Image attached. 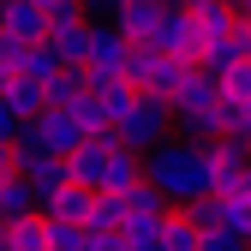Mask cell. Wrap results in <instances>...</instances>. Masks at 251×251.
<instances>
[{
	"mask_svg": "<svg viewBox=\"0 0 251 251\" xmlns=\"http://www.w3.org/2000/svg\"><path fill=\"white\" fill-rule=\"evenodd\" d=\"M245 251H251V245H245Z\"/></svg>",
	"mask_w": 251,
	"mask_h": 251,
	"instance_id": "4316f807",
	"label": "cell"
},
{
	"mask_svg": "<svg viewBox=\"0 0 251 251\" xmlns=\"http://www.w3.org/2000/svg\"><path fill=\"white\" fill-rule=\"evenodd\" d=\"M30 215H36V198H30V185H24L18 174H6V179H0V227L30 222Z\"/></svg>",
	"mask_w": 251,
	"mask_h": 251,
	"instance_id": "9a60e30c",
	"label": "cell"
},
{
	"mask_svg": "<svg viewBox=\"0 0 251 251\" xmlns=\"http://www.w3.org/2000/svg\"><path fill=\"white\" fill-rule=\"evenodd\" d=\"M12 138H18V114L0 102V144H12Z\"/></svg>",
	"mask_w": 251,
	"mask_h": 251,
	"instance_id": "cb8c5ba5",
	"label": "cell"
},
{
	"mask_svg": "<svg viewBox=\"0 0 251 251\" xmlns=\"http://www.w3.org/2000/svg\"><path fill=\"white\" fill-rule=\"evenodd\" d=\"M162 0H114V12L102 18L114 36H126L132 48H150V36H155V24H162Z\"/></svg>",
	"mask_w": 251,
	"mask_h": 251,
	"instance_id": "52a82bcc",
	"label": "cell"
},
{
	"mask_svg": "<svg viewBox=\"0 0 251 251\" xmlns=\"http://www.w3.org/2000/svg\"><path fill=\"white\" fill-rule=\"evenodd\" d=\"M30 6H36V12L48 18V12H60V6H66V0H30Z\"/></svg>",
	"mask_w": 251,
	"mask_h": 251,
	"instance_id": "d4e9b609",
	"label": "cell"
},
{
	"mask_svg": "<svg viewBox=\"0 0 251 251\" xmlns=\"http://www.w3.org/2000/svg\"><path fill=\"white\" fill-rule=\"evenodd\" d=\"M168 215H174V209L155 198L150 185H132V192H126V227H120V239H155Z\"/></svg>",
	"mask_w": 251,
	"mask_h": 251,
	"instance_id": "ba28073f",
	"label": "cell"
},
{
	"mask_svg": "<svg viewBox=\"0 0 251 251\" xmlns=\"http://www.w3.org/2000/svg\"><path fill=\"white\" fill-rule=\"evenodd\" d=\"M120 227H126V198L96 192V198H90V222H84V233H120Z\"/></svg>",
	"mask_w": 251,
	"mask_h": 251,
	"instance_id": "2e32d148",
	"label": "cell"
},
{
	"mask_svg": "<svg viewBox=\"0 0 251 251\" xmlns=\"http://www.w3.org/2000/svg\"><path fill=\"white\" fill-rule=\"evenodd\" d=\"M198 251H245V245H239V239H227L222 227H203V233H198Z\"/></svg>",
	"mask_w": 251,
	"mask_h": 251,
	"instance_id": "603a6c76",
	"label": "cell"
},
{
	"mask_svg": "<svg viewBox=\"0 0 251 251\" xmlns=\"http://www.w3.org/2000/svg\"><path fill=\"white\" fill-rule=\"evenodd\" d=\"M132 185H138V155H132V150H120V144H108V150L96 155V192L126 198Z\"/></svg>",
	"mask_w": 251,
	"mask_h": 251,
	"instance_id": "30bf717a",
	"label": "cell"
},
{
	"mask_svg": "<svg viewBox=\"0 0 251 251\" xmlns=\"http://www.w3.org/2000/svg\"><path fill=\"white\" fill-rule=\"evenodd\" d=\"M0 245L6 251H48V227L30 215V222H12V227H0Z\"/></svg>",
	"mask_w": 251,
	"mask_h": 251,
	"instance_id": "d6986e66",
	"label": "cell"
},
{
	"mask_svg": "<svg viewBox=\"0 0 251 251\" xmlns=\"http://www.w3.org/2000/svg\"><path fill=\"white\" fill-rule=\"evenodd\" d=\"M0 102H6L18 120H36V114H42V84H30V78H6Z\"/></svg>",
	"mask_w": 251,
	"mask_h": 251,
	"instance_id": "e0dca14e",
	"label": "cell"
},
{
	"mask_svg": "<svg viewBox=\"0 0 251 251\" xmlns=\"http://www.w3.org/2000/svg\"><path fill=\"white\" fill-rule=\"evenodd\" d=\"M0 251H6V245H0Z\"/></svg>",
	"mask_w": 251,
	"mask_h": 251,
	"instance_id": "484cf974",
	"label": "cell"
},
{
	"mask_svg": "<svg viewBox=\"0 0 251 251\" xmlns=\"http://www.w3.org/2000/svg\"><path fill=\"white\" fill-rule=\"evenodd\" d=\"M12 174L30 185L36 209H42L54 192H66V162H54V155H42V150H24V144H12Z\"/></svg>",
	"mask_w": 251,
	"mask_h": 251,
	"instance_id": "8992f818",
	"label": "cell"
},
{
	"mask_svg": "<svg viewBox=\"0 0 251 251\" xmlns=\"http://www.w3.org/2000/svg\"><path fill=\"white\" fill-rule=\"evenodd\" d=\"M48 227V222H42ZM90 245V233L84 227H48V251H84Z\"/></svg>",
	"mask_w": 251,
	"mask_h": 251,
	"instance_id": "7402d4cb",
	"label": "cell"
},
{
	"mask_svg": "<svg viewBox=\"0 0 251 251\" xmlns=\"http://www.w3.org/2000/svg\"><path fill=\"white\" fill-rule=\"evenodd\" d=\"M90 198H96V192L66 185V192H54V198L36 209V222H48V227H84V222H90Z\"/></svg>",
	"mask_w": 251,
	"mask_h": 251,
	"instance_id": "4fadbf2b",
	"label": "cell"
},
{
	"mask_svg": "<svg viewBox=\"0 0 251 251\" xmlns=\"http://www.w3.org/2000/svg\"><path fill=\"white\" fill-rule=\"evenodd\" d=\"M108 138L144 162L155 144H168V138H174V114H168V102H155V96H132V114H126Z\"/></svg>",
	"mask_w": 251,
	"mask_h": 251,
	"instance_id": "7a4b0ae2",
	"label": "cell"
},
{
	"mask_svg": "<svg viewBox=\"0 0 251 251\" xmlns=\"http://www.w3.org/2000/svg\"><path fill=\"white\" fill-rule=\"evenodd\" d=\"M84 42H90V18L78 12V0H66L60 12H48V36H42V48L60 60V66H84Z\"/></svg>",
	"mask_w": 251,
	"mask_h": 251,
	"instance_id": "3957f363",
	"label": "cell"
},
{
	"mask_svg": "<svg viewBox=\"0 0 251 251\" xmlns=\"http://www.w3.org/2000/svg\"><path fill=\"white\" fill-rule=\"evenodd\" d=\"M203 155V179H209V198H222V192H239V179L251 168V150L233 144V138H215V144H198Z\"/></svg>",
	"mask_w": 251,
	"mask_h": 251,
	"instance_id": "277c9868",
	"label": "cell"
},
{
	"mask_svg": "<svg viewBox=\"0 0 251 251\" xmlns=\"http://www.w3.org/2000/svg\"><path fill=\"white\" fill-rule=\"evenodd\" d=\"M209 227H222L227 239L251 245V198H245V192H222V198H209Z\"/></svg>",
	"mask_w": 251,
	"mask_h": 251,
	"instance_id": "7c38bea8",
	"label": "cell"
},
{
	"mask_svg": "<svg viewBox=\"0 0 251 251\" xmlns=\"http://www.w3.org/2000/svg\"><path fill=\"white\" fill-rule=\"evenodd\" d=\"M155 245H162V251H198V227L185 222V215H168L162 233H155Z\"/></svg>",
	"mask_w": 251,
	"mask_h": 251,
	"instance_id": "ffe728a7",
	"label": "cell"
},
{
	"mask_svg": "<svg viewBox=\"0 0 251 251\" xmlns=\"http://www.w3.org/2000/svg\"><path fill=\"white\" fill-rule=\"evenodd\" d=\"M84 96V90H78V66H66V72H54L48 84H42V108H54V114H66L72 102Z\"/></svg>",
	"mask_w": 251,
	"mask_h": 251,
	"instance_id": "ac0fdd59",
	"label": "cell"
},
{
	"mask_svg": "<svg viewBox=\"0 0 251 251\" xmlns=\"http://www.w3.org/2000/svg\"><path fill=\"white\" fill-rule=\"evenodd\" d=\"M84 72H96V78H120L126 84V72H132V42L126 36H114L108 24H90V42H84ZM132 90V84H126Z\"/></svg>",
	"mask_w": 251,
	"mask_h": 251,
	"instance_id": "5b68a950",
	"label": "cell"
},
{
	"mask_svg": "<svg viewBox=\"0 0 251 251\" xmlns=\"http://www.w3.org/2000/svg\"><path fill=\"white\" fill-rule=\"evenodd\" d=\"M138 185H150L168 209H192V203H203V198H209V179H203V155H198V144H185V138L155 144L144 162H138Z\"/></svg>",
	"mask_w": 251,
	"mask_h": 251,
	"instance_id": "6da1fadb",
	"label": "cell"
},
{
	"mask_svg": "<svg viewBox=\"0 0 251 251\" xmlns=\"http://www.w3.org/2000/svg\"><path fill=\"white\" fill-rule=\"evenodd\" d=\"M185 18H192V30H198V42H203V48H209V42H222L227 30H233V6H227V0H203V6H192Z\"/></svg>",
	"mask_w": 251,
	"mask_h": 251,
	"instance_id": "5bb4252c",
	"label": "cell"
},
{
	"mask_svg": "<svg viewBox=\"0 0 251 251\" xmlns=\"http://www.w3.org/2000/svg\"><path fill=\"white\" fill-rule=\"evenodd\" d=\"M150 48L155 54H168V60H179V66H198V30H192V18H185V12H162V24H155V36H150Z\"/></svg>",
	"mask_w": 251,
	"mask_h": 251,
	"instance_id": "9c48e42d",
	"label": "cell"
},
{
	"mask_svg": "<svg viewBox=\"0 0 251 251\" xmlns=\"http://www.w3.org/2000/svg\"><path fill=\"white\" fill-rule=\"evenodd\" d=\"M0 36H12V42H24V48H36V42L48 36V18L30 6V0H0Z\"/></svg>",
	"mask_w": 251,
	"mask_h": 251,
	"instance_id": "8fae6325",
	"label": "cell"
},
{
	"mask_svg": "<svg viewBox=\"0 0 251 251\" xmlns=\"http://www.w3.org/2000/svg\"><path fill=\"white\" fill-rule=\"evenodd\" d=\"M54 72H66V66H60V60L36 42V48H24V66H18V78H30V84H48Z\"/></svg>",
	"mask_w": 251,
	"mask_h": 251,
	"instance_id": "44dd1931",
	"label": "cell"
}]
</instances>
